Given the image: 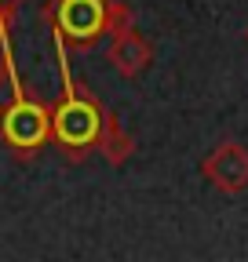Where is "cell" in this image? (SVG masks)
Masks as SVG:
<instances>
[{
	"label": "cell",
	"mask_w": 248,
	"mask_h": 262,
	"mask_svg": "<svg viewBox=\"0 0 248 262\" xmlns=\"http://www.w3.org/2000/svg\"><path fill=\"white\" fill-rule=\"evenodd\" d=\"M58 48V73H62V95L51 106V139L58 146V153L80 164L88 160V153L99 146V131H102V113L106 106L88 91V84L73 80L70 62H66V44L55 40Z\"/></svg>",
	"instance_id": "6da1fadb"
},
{
	"label": "cell",
	"mask_w": 248,
	"mask_h": 262,
	"mask_svg": "<svg viewBox=\"0 0 248 262\" xmlns=\"http://www.w3.org/2000/svg\"><path fill=\"white\" fill-rule=\"evenodd\" d=\"M0 142L18 160H33L51 142V106L15 84L11 102L0 106Z\"/></svg>",
	"instance_id": "7a4b0ae2"
},
{
	"label": "cell",
	"mask_w": 248,
	"mask_h": 262,
	"mask_svg": "<svg viewBox=\"0 0 248 262\" xmlns=\"http://www.w3.org/2000/svg\"><path fill=\"white\" fill-rule=\"evenodd\" d=\"M110 0H48L44 22L51 26V37L73 51H91L106 37Z\"/></svg>",
	"instance_id": "3957f363"
},
{
	"label": "cell",
	"mask_w": 248,
	"mask_h": 262,
	"mask_svg": "<svg viewBox=\"0 0 248 262\" xmlns=\"http://www.w3.org/2000/svg\"><path fill=\"white\" fill-rule=\"evenodd\" d=\"M201 175L226 196L248 189V146L237 139H223L201 160Z\"/></svg>",
	"instance_id": "277c9868"
},
{
	"label": "cell",
	"mask_w": 248,
	"mask_h": 262,
	"mask_svg": "<svg viewBox=\"0 0 248 262\" xmlns=\"http://www.w3.org/2000/svg\"><path fill=\"white\" fill-rule=\"evenodd\" d=\"M153 62V44L142 37L139 29H124L120 37L110 40V66L124 77V80H135L150 70Z\"/></svg>",
	"instance_id": "5b68a950"
},
{
	"label": "cell",
	"mask_w": 248,
	"mask_h": 262,
	"mask_svg": "<svg viewBox=\"0 0 248 262\" xmlns=\"http://www.w3.org/2000/svg\"><path fill=\"white\" fill-rule=\"evenodd\" d=\"M95 149L113 164V168H120V164L135 153V139L120 127V120H117V113H113V110H106V113H102V131H99V146H95Z\"/></svg>",
	"instance_id": "8992f818"
},
{
	"label": "cell",
	"mask_w": 248,
	"mask_h": 262,
	"mask_svg": "<svg viewBox=\"0 0 248 262\" xmlns=\"http://www.w3.org/2000/svg\"><path fill=\"white\" fill-rule=\"evenodd\" d=\"M124 29H135V11L124 0H110V18H106V37H120Z\"/></svg>",
	"instance_id": "52a82bcc"
},
{
	"label": "cell",
	"mask_w": 248,
	"mask_h": 262,
	"mask_svg": "<svg viewBox=\"0 0 248 262\" xmlns=\"http://www.w3.org/2000/svg\"><path fill=\"white\" fill-rule=\"evenodd\" d=\"M4 84H22L15 77V62H11V44L8 40H0V88Z\"/></svg>",
	"instance_id": "ba28073f"
},
{
	"label": "cell",
	"mask_w": 248,
	"mask_h": 262,
	"mask_svg": "<svg viewBox=\"0 0 248 262\" xmlns=\"http://www.w3.org/2000/svg\"><path fill=\"white\" fill-rule=\"evenodd\" d=\"M18 8H22V0H0V37H11V22H15V15H18Z\"/></svg>",
	"instance_id": "9c48e42d"
},
{
	"label": "cell",
	"mask_w": 248,
	"mask_h": 262,
	"mask_svg": "<svg viewBox=\"0 0 248 262\" xmlns=\"http://www.w3.org/2000/svg\"><path fill=\"white\" fill-rule=\"evenodd\" d=\"M244 40H248V29H244Z\"/></svg>",
	"instance_id": "30bf717a"
}]
</instances>
